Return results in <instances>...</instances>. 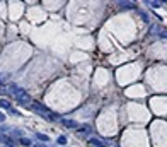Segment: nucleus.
<instances>
[{
    "label": "nucleus",
    "mask_w": 167,
    "mask_h": 147,
    "mask_svg": "<svg viewBox=\"0 0 167 147\" xmlns=\"http://www.w3.org/2000/svg\"><path fill=\"white\" fill-rule=\"evenodd\" d=\"M21 145H24V147H31V140H29V139H21Z\"/></svg>",
    "instance_id": "obj_7"
},
{
    "label": "nucleus",
    "mask_w": 167,
    "mask_h": 147,
    "mask_svg": "<svg viewBox=\"0 0 167 147\" xmlns=\"http://www.w3.org/2000/svg\"><path fill=\"white\" fill-rule=\"evenodd\" d=\"M31 108L34 109V111H38V113H41V115H44L46 116V120H50V121H53V120H56V116H55V113H51L50 109H48L46 106H43L41 103H31Z\"/></svg>",
    "instance_id": "obj_1"
},
{
    "label": "nucleus",
    "mask_w": 167,
    "mask_h": 147,
    "mask_svg": "<svg viewBox=\"0 0 167 147\" xmlns=\"http://www.w3.org/2000/svg\"><path fill=\"white\" fill-rule=\"evenodd\" d=\"M4 120H5V115H4V113H2V111H0V123H2Z\"/></svg>",
    "instance_id": "obj_11"
},
{
    "label": "nucleus",
    "mask_w": 167,
    "mask_h": 147,
    "mask_svg": "<svg viewBox=\"0 0 167 147\" xmlns=\"http://www.w3.org/2000/svg\"><path fill=\"white\" fill-rule=\"evenodd\" d=\"M118 7H121V9H135V4L133 2H118Z\"/></svg>",
    "instance_id": "obj_4"
},
{
    "label": "nucleus",
    "mask_w": 167,
    "mask_h": 147,
    "mask_svg": "<svg viewBox=\"0 0 167 147\" xmlns=\"http://www.w3.org/2000/svg\"><path fill=\"white\" fill-rule=\"evenodd\" d=\"M150 5L152 7H160V2H150Z\"/></svg>",
    "instance_id": "obj_10"
},
{
    "label": "nucleus",
    "mask_w": 167,
    "mask_h": 147,
    "mask_svg": "<svg viewBox=\"0 0 167 147\" xmlns=\"http://www.w3.org/2000/svg\"><path fill=\"white\" fill-rule=\"evenodd\" d=\"M0 108H4V109H9V111H12L14 108H12V104L7 99H0Z\"/></svg>",
    "instance_id": "obj_5"
},
{
    "label": "nucleus",
    "mask_w": 167,
    "mask_h": 147,
    "mask_svg": "<svg viewBox=\"0 0 167 147\" xmlns=\"http://www.w3.org/2000/svg\"><path fill=\"white\" fill-rule=\"evenodd\" d=\"M17 101L21 103V104H29V103H31V97H29L26 92H22V94H19V96H17Z\"/></svg>",
    "instance_id": "obj_2"
},
{
    "label": "nucleus",
    "mask_w": 167,
    "mask_h": 147,
    "mask_svg": "<svg viewBox=\"0 0 167 147\" xmlns=\"http://www.w3.org/2000/svg\"><path fill=\"white\" fill-rule=\"evenodd\" d=\"M58 144L60 145H65L67 144V137H58Z\"/></svg>",
    "instance_id": "obj_9"
},
{
    "label": "nucleus",
    "mask_w": 167,
    "mask_h": 147,
    "mask_svg": "<svg viewBox=\"0 0 167 147\" xmlns=\"http://www.w3.org/2000/svg\"><path fill=\"white\" fill-rule=\"evenodd\" d=\"M36 137H38L39 140H43V142H48V140H50V139H48L46 135H43V133H36Z\"/></svg>",
    "instance_id": "obj_8"
},
{
    "label": "nucleus",
    "mask_w": 167,
    "mask_h": 147,
    "mask_svg": "<svg viewBox=\"0 0 167 147\" xmlns=\"http://www.w3.org/2000/svg\"><path fill=\"white\" fill-rule=\"evenodd\" d=\"M62 123H63L65 127H68V128H77V127H79V125H77V121L68 120V118H62Z\"/></svg>",
    "instance_id": "obj_3"
},
{
    "label": "nucleus",
    "mask_w": 167,
    "mask_h": 147,
    "mask_svg": "<svg viewBox=\"0 0 167 147\" xmlns=\"http://www.w3.org/2000/svg\"><path fill=\"white\" fill-rule=\"evenodd\" d=\"M89 144H90V145H96V147H106V145H104V142L97 140V139H90V140H89Z\"/></svg>",
    "instance_id": "obj_6"
}]
</instances>
